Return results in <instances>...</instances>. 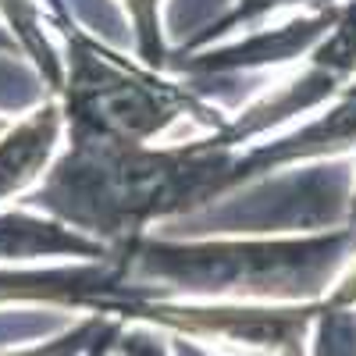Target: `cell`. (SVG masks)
Here are the masks:
<instances>
[{
	"label": "cell",
	"instance_id": "10",
	"mask_svg": "<svg viewBox=\"0 0 356 356\" xmlns=\"http://www.w3.org/2000/svg\"><path fill=\"white\" fill-rule=\"evenodd\" d=\"M122 317H104V314H89L86 321H79L72 332L57 335V339H47V342H36V346H22V349H4L0 356H86L93 349L114 324Z\"/></svg>",
	"mask_w": 356,
	"mask_h": 356
},
{
	"label": "cell",
	"instance_id": "8",
	"mask_svg": "<svg viewBox=\"0 0 356 356\" xmlns=\"http://www.w3.org/2000/svg\"><path fill=\"white\" fill-rule=\"evenodd\" d=\"M335 22V15H317V18H303L300 25H285L275 36H257L250 43L239 47H225V50H211L203 57H189L182 65L186 72H232V68H250V65H267V61H285L296 50H307L324 29Z\"/></svg>",
	"mask_w": 356,
	"mask_h": 356
},
{
	"label": "cell",
	"instance_id": "2",
	"mask_svg": "<svg viewBox=\"0 0 356 356\" xmlns=\"http://www.w3.org/2000/svg\"><path fill=\"white\" fill-rule=\"evenodd\" d=\"M356 228L303 239H207L171 243L136 235L111 246L132 303L200 300H307L324 289Z\"/></svg>",
	"mask_w": 356,
	"mask_h": 356
},
{
	"label": "cell",
	"instance_id": "16",
	"mask_svg": "<svg viewBox=\"0 0 356 356\" xmlns=\"http://www.w3.org/2000/svg\"><path fill=\"white\" fill-rule=\"evenodd\" d=\"M122 335H125V321H118L114 328H111V332H107V335H104V339H100L93 349H89L86 356H107V353H111V346H114L118 339H122Z\"/></svg>",
	"mask_w": 356,
	"mask_h": 356
},
{
	"label": "cell",
	"instance_id": "3",
	"mask_svg": "<svg viewBox=\"0 0 356 356\" xmlns=\"http://www.w3.org/2000/svg\"><path fill=\"white\" fill-rule=\"evenodd\" d=\"M65 36V86L61 114L72 143L93 146H150L175 122L193 118L200 125H225L221 114L200 104L186 86L139 68L129 57L89 40L68 18L54 22Z\"/></svg>",
	"mask_w": 356,
	"mask_h": 356
},
{
	"label": "cell",
	"instance_id": "1",
	"mask_svg": "<svg viewBox=\"0 0 356 356\" xmlns=\"http://www.w3.org/2000/svg\"><path fill=\"white\" fill-rule=\"evenodd\" d=\"M243 182V150H228L214 136L182 146L72 143L43 175L33 203L82 235L118 246Z\"/></svg>",
	"mask_w": 356,
	"mask_h": 356
},
{
	"label": "cell",
	"instance_id": "20",
	"mask_svg": "<svg viewBox=\"0 0 356 356\" xmlns=\"http://www.w3.org/2000/svg\"><path fill=\"white\" fill-rule=\"evenodd\" d=\"M353 228H356V196H353Z\"/></svg>",
	"mask_w": 356,
	"mask_h": 356
},
{
	"label": "cell",
	"instance_id": "5",
	"mask_svg": "<svg viewBox=\"0 0 356 356\" xmlns=\"http://www.w3.org/2000/svg\"><path fill=\"white\" fill-rule=\"evenodd\" d=\"M4 303H50L89 314L118 317L132 292L114 257L86 260L75 267H4L0 264V307Z\"/></svg>",
	"mask_w": 356,
	"mask_h": 356
},
{
	"label": "cell",
	"instance_id": "13",
	"mask_svg": "<svg viewBox=\"0 0 356 356\" xmlns=\"http://www.w3.org/2000/svg\"><path fill=\"white\" fill-rule=\"evenodd\" d=\"M282 4H303V0H239L225 18H218L207 33H200L193 43H189V50L193 47H200V43H211V40H218V36H225V33H232V29H239L243 22H253V18H260V15H267V11H278Z\"/></svg>",
	"mask_w": 356,
	"mask_h": 356
},
{
	"label": "cell",
	"instance_id": "9",
	"mask_svg": "<svg viewBox=\"0 0 356 356\" xmlns=\"http://www.w3.org/2000/svg\"><path fill=\"white\" fill-rule=\"evenodd\" d=\"M0 11H4V22L11 29V36L18 40V47L33 57L47 89L57 97L65 86V57L57 54L43 33V15L36 0H0Z\"/></svg>",
	"mask_w": 356,
	"mask_h": 356
},
{
	"label": "cell",
	"instance_id": "14",
	"mask_svg": "<svg viewBox=\"0 0 356 356\" xmlns=\"http://www.w3.org/2000/svg\"><path fill=\"white\" fill-rule=\"evenodd\" d=\"M125 356H171V349L161 342V335H154L150 328H132L129 335L118 339Z\"/></svg>",
	"mask_w": 356,
	"mask_h": 356
},
{
	"label": "cell",
	"instance_id": "11",
	"mask_svg": "<svg viewBox=\"0 0 356 356\" xmlns=\"http://www.w3.org/2000/svg\"><path fill=\"white\" fill-rule=\"evenodd\" d=\"M132 29H136V50L146 68H168V47H164V29H161V0H122Z\"/></svg>",
	"mask_w": 356,
	"mask_h": 356
},
{
	"label": "cell",
	"instance_id": "12",
	"mask_svg": "<svg viewBox=\"0 0 356 356\" xmlns=\"http://www.w3.org/2000/svg\"><path fill=\"white\" fill-rule=\"evenodd\" d=\"M314 356H356V310L321 307L314 324Z\"/></svg>",
	"mask_w": 356,
	"mask_h": 356
},
{
	"label": "cell",
	"instance_id": "7",
	"mask_svg": "<svg viewBox=\"0 0 356 356\" xmlns=\"http://www.w3.org/2000/svg\"><path fill=\"white\" fill-rule=\"evenodd\" d=\"M61 129H65L61 104L50 100L0 136V200L25 193L40 175L50 171Z\"/></svg>",
	"mask_w": 356,
	"mask_h": 356
},
{
	"label": "cell",
	"instance_id": "18",
	"mask_svg": "<svg viewBox=\"0 0 356 356\" xmlns=\"http://www.w3.org/2000/svg\"><path fill=\"white\" fill-rule=\"evenodd\" d=\"M0 50H4V54H15V50H22V47H18V40L8 33L4 25H0Z\"/></svg>",
	"mask_w": 356,
	"mask_h": 356
},
{
	"label": "cell",
	"instance_id": "6",
	"mask_svg": "<svg viewBox=\"0 0 356 356\" xmlns=\"http://www.w3.org/2000/svg\"><path fill=\"white\" fill-rule=\"evenodd\" d=\"M36 257L107 260L111 246L82 235L79 228L33 211H0V264H22Z\"/></svg>",
	"mask_w": 356,
	"mask_h": 356
},
{
	"label": "cell",
	"instance_id": "19",
	"mask_svg": "<svg viewBox=\"0 0 356 356\" xmlns=\"http://www.w3.org/2000/svg\"><path fill=\"white\" fill-rule=\"evenodd\" d=\"M8 129H11V125H8V122H4V118H0V136H4V132H8Z\"/></svg>",
	"mask_w": 356,
	"mask_h": 356
},
{
	"label": "cell",
	"instance_id": "4",
	"mask_svg": "<svg viewBox=\"0 0 356 356\" xmlns=\"http://www.w3.org/2000/svg\"><path fill=\"white\" fill-rule=\"evenodd\" d=\"M321 303L303 307H250V303H129L122 321H146L178 339H207L239 349L307 356V335L317 324Z\"/></svg>",
	"mask_w": 356,
	"mask_h": 356
},
{
	"label": "cell",
	"instance_id": "15",
	"mask_svg": "<svg viewBox=\"0 0 356 356\" xmlns=\"http://www.w3.org/2000/svg\"><path fill=\"white\" fill-rule=\"evenodd\" d=\"M321 307H328V310H356V267L332 289V296Z\"/></svg>",
	"mask_w": 356,
	"mask_h": 356
},
{
	"label": "cell",
	"instance_id": "17",
	"mask_svg": "<svg viewBox=\"0 0 356 356\" xmlns=\"http://www.w3.org/2000/svg\"><path fill=\"white\" fill-rule=\"evenodd\" d=\"M171 353H175V356H211L200 342H193V339H178V335H171Z\"/></svg>",
	"mask_w": 356,
	"mask_h": 356
}]
</instances>
